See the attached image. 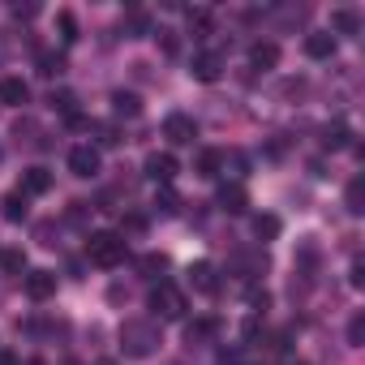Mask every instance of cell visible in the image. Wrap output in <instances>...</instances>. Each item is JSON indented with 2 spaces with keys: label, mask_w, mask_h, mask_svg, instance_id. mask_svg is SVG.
<instances>
[{
  "label": "cell",
  "mask_w": 365,
  "mask_h": 365,
  "mask_svg": "<svg viewBox=\"0 0 365 365\" xmlns=\"http://www.w3.org/2000/svg\"><path fill=\"white\" fill-rule=\"evenodd\" d=\"M125 254H129V245L116 232H91V241H86V258L95 267H116V262H125Z\"/></svg>",
  "instance_id": "1"
},
{
  "label": "cell",
  "mask_w": 365,
  "mask_h": 365,
  "mask_svg": "<svg viewBox=\"0 0 365 365\" xmlns=\"http://www.w3.org/2000/svg\"><path fill=\"white\" fill-rule=\"evenodd\" d=\"M155 344H159V331L150 327V322H125L120 327V348L129 352V356H146V352H155Z\"/></svg>",
  "instance_id": "2"
},
{
  "label": "cell",
  "mask_w": 365,
  "mask_h": 365,
  "mask_svg": "<svg viewBox=\"0 0 365 365\" xmlns=\"http://www.w3.org/2000/svg\"><path fill=\"white\" fill-rule=\"evenodd\" d=\"M150 309L159 314V318H185V292H180L176 284H159L155 292H150Z\"/></svg>",
  "instance_id": "3"
},
{
  "label": "cell",
  "mask_w": 365,
  "mask_h": 365,
  "mask_svg": "<svg viewBox=\"0 0 365 365\" xmlns=\"http://www.w3.org/2000/svg\"><path fill=\"white\" fill-rule=\"evenodd\" d=\"M163 133H168L176 146H185V142L198 138V125H194V116H185V112H172V116L163 120Z\"/></svg>",
  "instance_id": "4"
},
{
  "label": "cell",
  "mask_w": 365,
  "mask_h": 365,
  "mask_svg": "<svg viewBox=\"0 0 365 365\" xmlns=\"http://www.w3.org/2000/svg\"><path fill=\"white\" fill-rule=\"evenodd\" d=\"M69 172L73 176H95L99 172V150L95 146H73L69 150Z\"/></svg>",
  "instance_id": "5"
},
{
  "label": "cell",
  "mask_w": 365,
  "mask_h": 365,
  "mask_svg": "<svg viewBox=\"0 0 365 365\" xmlns=\"http://www.w3.org/2000/svg\"><path fill=\"white\" fill-rule=\"evenodd\" d=\"M52 292H56V275L52 271H31L26 275V297L31 301H48Z\"/></svg>",
  "instance_id": "6"
},
{
  "label": "cell",
  "mask_w": 365,
  "mask_h": 365,
  "mask_svg": "<svg viewBox=\"0 0 365 365\" xmlns=\"http://www.w3.org/2000/svg\"><path fill=\"white\" fill-rule=\"evenodd\" d=\"M48 190H52V172H48V168H31V172L22 176V190H18V194H22V198H35V194H48Z\"/></svg>",
  "instance_id": "7"
},
{
  "label": "cell",
  "mask_w": 365,
  "mask_h": 365,
  "mask_svg": "<svg viewBox=\"0 0 365 365\" xmlns=\"http://www.w3.org/2000/svg\"><path fill=\"white\" fill-rule=\"evenodd\" d=\"M224 73V56L220 52H202V56H194V78L198 82H215Z\"/></svg>",
  "instance_id": "8"
},
{
  "label": "cell",
  "mask_w": 365,
  "mask_h": 365,
  "mask_svg": "<svg viewBox=\"0 0 365 365\" xmlns=\"http://www.w3.org/2000/svg\"><path fill=\"white\" fill-rule=\"evenodd\" d=\"M31 99V86L22 78H0V103H9V108H22Z\"/></svg>",
  "instance_id": "9"
},
{
  "label": "cell",
  "mask_w": 365,
  "mask_h": 365,
  "mask_svg": "<svg viewBox=\"0 0 365 365\" xmlns=\"http://www.w3.org/2000/svg\"><path fill=\"white\" fill-rule=\"evenodd\" d=\"M146 176H155V180H163V185H168V180L176 176V159H172L168 150H163V155L155 150V155L146 159Z\"/></svg>",
  "instance_id": "10"
},
{
  "label": "cell",
  "mask_w": 365,
  "mask_h": 365,
  "mask_svg": "<svg viewBox=\"0 0 365 365\" xmlns=\"http://www.w3.org/2000/svg\"><path fill=\"white\" fill-rule=\"evenodd\" d=\"M305 52H309L314 61H327V56L335 52V35H331V31H314V35L305 39Z\"/></svg>",
  "instance_id": "11"
},
{
  "label": "cell",
  "mask_w": 365,
  "mask_h": 365,
  "mask_svg": "<svg viewBox=\"0 0 365 365\" xmlns=\"http://www.w3.org/2000/svg\"><path fill=\"white\" fill-rule=\"evenodd\" d=\"M220 207H224L228 215H241V211L250 207V194H245L241 185H224V190H220Z\"/></svg>",
  "instance_id": "12"
},
{
  "label": "cell",
  "mask_w": 365,
  "mask_h": 365,
  "mask_svg": "<svg viewBox=\"0 0 365 365\" xmlns=\"http://www.w3.org/2000/svg\"><path fill=\"white\" fill-rule=\"evenodd\" d=\"M250 65L254 69H275L279 65V48L275 43H254L250 48Z\"/></svg>",
  "instance_id": "13"
},
{
  "label": "cell",
  "mask_w": 365,
  "mask_h": 365,
  "mask_svg": "<svg viewBox=\"0 0 365 365\" xmlns=\"http://www.w3.org/2000/svg\"><path fill=\"white\" fill-rule=\"evenodd\" d=\"M190 284H194L198 292H215V288H220V284H215V267H211V262H194V267H190Z\"/></svg>",
  "instance_id": "14"
},
{
  "label": "cell",
  "mask_w": 365,
  "mask_h": 365,
  "mask_svg": "<svg viewBox=\"0 0 365 365\" xmlns=\"http://www.w3.org/2000/svg\"><path fill=\"white\" fill-rule=\"evenodd\" d=\"M331 26H335L339 35H356V31H361V18H356L352 9H335V14H331Z\"/></svg>",
  "instance_id": "15"
},
{
  "label": "cell",
  "mask_w": 365,
  "mask_h": 365,
  "mask_svg": "<svg viewBox=\"0 0 365 365\" xmlns=\"http://www.w3.org/2000/svg\"><path fill=\"white\" fill-rule=\"evenodd\" d=\"M224 172V150H202L198 155V176H220Z\"/></svg>",
  "instance_id": "16"
},
{
  "label": "cell",
  "mask_w": 365,
  "mask_h": 365,
  "mask_svg": "<svg viewBox=\"0 0 365 365\" xmlns=\"http://www.w3.org/2000/svg\"><path fill=\"white\" fill-rule=\"evenodd\" d=\"M112 108H116V116H138V112H142L138 95H125V91H116V95H112Z\"/></svg>",
  "instance_id": "17"
},
{
  "label": "cell",
  "mask_w": 365,
  "mask_h": 365,
  "mask_svg": "<svg viewBox=\"0 0 365 365\" xmlns=\"http://www.w3.org/2000/svg\"><path fill=\"white\" fill-rule=\"evenodd\" d=\"M254 232H258L262 241H275V237H279V220H275V215H254Z\"/></svg>",
  "instance_id": "18"
},
{
  "label": "cell",
  "mask_w": 365,
  "mask_h": 365,
  "mask_svg": "<svg viewBox=\"0 0 365 365\" xmlns=\"http://www.w3.org/2000/svg\"><path fill=\"white\" fill-rule=\"evenodd\" d=\"M61 69H65V56H56V52H43V56H39V73H43V78H56Z\"/></svg>",
  "instance_id": "19"
},
{
  "label": "cell",
  "mask_w": 365,
  "mask_h": 365,
  "mask_svg": "<svg viewBox=\"0 0 365 365\" xmlns=\"http://www.w3.org/2000/svg\"><path fill=\"white\" fill-rule=\"evenodd\" d=\"M348 211L352 215L365 211V185H361V180H352V185H348Z\"/></svg>",
  "instance_id": "20"
},
{
  "label": "cell",
  "mask_w": 365,
  "mask_h": 365,
  "mask_svg": "<svg viewBox=\"0 0 365 365\" xmlns=\"http://www.w3.org/2000/svg\"><path fill=\"white\" fill-rule=\"evenodd\" d=\"M5 215H9L14 224L26 220V198H22V194H9V198H5Z\"/></svg>",
  "instance_id": "21"
},
{
  "label": "cell",
  "mask_w": 365,
  "mask_h": 365,
  "mask_svg": "<svg viewBox=\"0 0 365 365\" xmlns=\"http://www.w3.org/2000/svg\"><path fill=\"white\" fill-rule=\"evenodd\" d=\"M0 267H5L9 275H18V271L26 267V258H22V250H5V254H0Z\"/></svg>",
  "instance_id": "22"
},
{
  "label": "cell",
  "mask_w": 365,
  "mask_h": 365,
  "mask_svg": "<svg viewBox=\"0 0 365 365\" xmlns=\"http://www.w3.org/2000/svg\"><path fill=\"white\" fill-rule=\"evenodd\" d=\"M56 26H61V39H65V43L78 39V22H73V14H56Z\"/></svg>",
  "instance_id": "23"
},
{
  "label": "cell",
  "mask_w": 365,
  "mask_h": 365,
  "mask_svg": "<svg viewBox=\"0 0 365 365\" xmlns=\"http://www.w3.org/2000/svg\"><path fill=\"white\" fill-rule=\"evenodd\" d=\"M322 142H327V146H331V150H339V146H348V129H344V125H331V129H327V138H322Z\"/></svg>",
  "instance_id": "24"
},
{
  "label": "cell",
  "mask_w": 365,
  "mask_h": 365,
  "mask_svg": "<svg viewBox=\"0 0 365 365\" xmlns=\"http://www.w3.org/2000/svg\"><path fill=\"white\" fill-rule=\"evenodd\" d=\"M361 339H365V318H361V314H356V318H352V322H348V344H352V348H356V344H361Z\"/></svg>",
  "instance_id": "25"
},
{
  "label": "cell",
  "mask_w": 365,
  "mask_h": 365,
  "mask_svg": "<svg viewBox=\"0 0 365 365\" xmlns=\"http://www.w3.org/2000/svg\"><path fill=\"white\" fill-rule=\"evenodd\" d=\"M155 207H159V211H163V215H172V211H176V194H172V190H163V194H159V202H155Z\"/></svg>",
  "instance_id": "26"
},
{
  "label": "cell",
  "mask_w": 365,
  "mask_h": 365,
  "mask_svg": "<svg viewBox=\"0 0 365 365\" xmlns=\"http://www.w3.org/2000/svg\"><path fill=\"white\" fill-rule=\"evenodd\" d=\"M0 365H14V356H9V352H0Z\"/></svg>",
  "instance_id": "27"
}]
</instances>
